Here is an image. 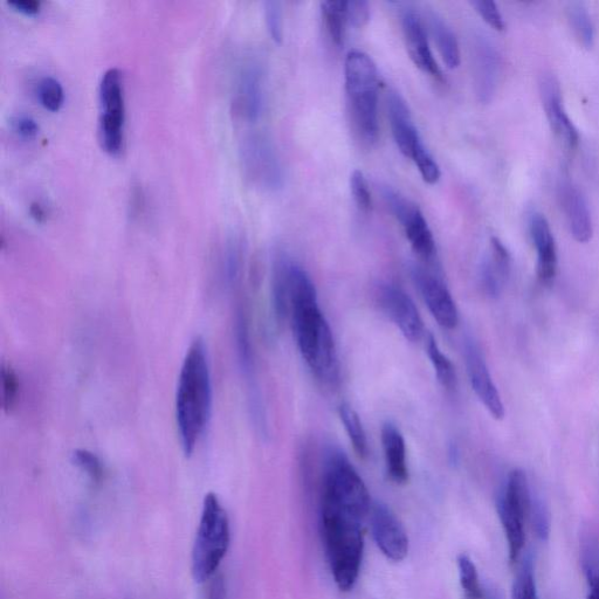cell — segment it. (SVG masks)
I'll list each match as a JSON object with an SVG mask.
<instances>
[{
    "label": "cell",
    "instance_id": "14",
    "mask_svg": "<svg viewBox=\"0 0 599 599\" xmlns=\"http://www.w3.org/2000/svg\"><path fill=\"white\" fill-rule=\"evenodd\" d=\"M540 93L550 128L564 147L575 149L580 142V134L564 108L560 84L553 74L542 75Z\"/></svg>",
    "mask_w": 599,
    "mask_h": 599
},
{
    "label": "cell",
    "instance_id": "7",
    "mask_svg": "<svg viewBox=\"0 0 599 599\" xmlns=\"http://www.w3.org/2000/svg\"><path fill=\"white\" fill-rule=\"evenodd\" d=\"M530 488L522 470L509 473L498 497L497 507L508 543L509 560L518 561L525 546V522L529 516Z\"/></svg>",
    "mask_w": 599,
    "mask_h": 599
},
{
    "label": "cell",
    "instance_id": "19",
    "mask_svg": "<svg viewBox=\"0 0 599 599\" xmlns=\"http://www.w3.org/2000/svg\"><path fill=\"white\" fill-rule=\"evenodd\" d=\"M499 55L491 41L478 37L474 45L475 85L481 102L493 98L499 77Z\"/></svg>",
    "mask_w": 599,
    "mask_h": 599
},
{
    "label": "cell",
    "instance_id": "38",
    "mask_svg": "<svg viewBox=\"0 0 599 599\" xmlns=\"http://www.w3.org/2000/svg\"><path fill=\"white\" fill-rule=\"evenodd\" d=\"M265 19L268 32L277 44L284 39V17H282L281 4L268 0L264 3Z\"/></svg>",
    "mask_w": 599,
    "mask_h": 599
},
{
    "label": "cell",
    "instance_id": "1",
    "mask_svg": "<svg viewBox=\"0 0 599 599\" xmlns=\"http://www.w3.org/2000/svg\"><path fill=\"white\" fill-rule=\"evenodd\" d=\"M287 309L300 354L319 381H339L340 364L332 330L322 314L318 293L309 275L287 259Z\"/></svg>",
    "mask_w": 599,
    "mask_h": 599
},
{
    "label": "cell",
    "instance_id": "6",
    "mask_svg": "<svg viewBox=\"0 0 599 599\" xmlns=\"http://www.w3.org/2000/svg\"><path fill=\"white\" fill-rule=\"evenodd\" d=\"M322 502L353 515L358 520L366 518L371 511L366 484L341 452H333L327 460Z\"/></svg>",
    "mask_w": 599,
    "mask_h": 599
},
{
    "label": "cell",
    "instance_id": "15",
    "mask_svg": "<svg viewBox=\"0 0 599 599\" xmlns=\"http://www.w3.org/2000/svg\"><path fill=\"white\" fill-rule=\"evenodd\" d=\"M236 106L238 113L250 122L258 121L263 114L264 75L256 61H249L240 70Z\"/></svg>",
    "mask_w": 599,
    "mask_h": 599
},
{
    "label": "cell",
    "instance_id": "11",
    "mask_svg": "<svg viewBox=\"0 0 599 599\" xmlns=\"http://www.w3.org/2000/svg\"><path fill=\"white\" fill-rule=\"evenodd\" d=\"M370 515L371 530L377 547L388 559L403 561L409 553V537L402 522L388 506L380 502L371 507Z\"/></svg>",
    "mask_w": 599,
    "mask_h": 599
},
{
    "label": "cell",
    "instance_id": "17",
    "mask_svg": "<svg viewBox=\"0 0 599 599\" xmlns=\"http://www.w3.org/2000/svg\"><path fill=\"white\" fill-rule=\"evenodd\" d=\"M529 232L537 252V277L543 285H552L557 272V251L552 229L545 215L533 212Z\"/></svg>",
    "mask_w": 599,
    "mask_h": 599
},
{
    "label": "cell",
    "instance_id": "21",
    "mask_svg": "<svg viewBox=\"0 0 599 599\" xmlns=\"http://www.w3.org/2000/svg\"><path fill=\"white\" fill-rule=\"evenodd\" d=\"M511 272V256L498 238L491 239V256L487 257L480 268L481 285L492 298H497L504 288Z\"/></svg>",
    "mask_w": 599,
    "mask_h": 599
},
{
    "label": "cell",
    "instance_id": "44",
    "mask_svg": "<svg viewBox=\"0 0 599 599\" xmlns=\"http://www.w3.org/2000/svg\"><path fill=\"white\" fill-rule=\"evenodd\" d=\"M209 590L206 599H226V591L223 577L216 575L209 581Z\"/></svg>",
    "mask_w": 599,
    "mask_h": 599
},
{
    "label": "cell",
    "instance_id": "23",
    "mask_svg": "<svg viewBox=\"0 0 599 599\" xmlns=\"http://www.w3.org/2000/svg\"><path fill=\"white\" fill-rule=\"evenodd\" d=\"M234 339H236V349L240 370H242V373L246 378L247 384H249V388L252 392V409L256 410L257 415H259V398H257V394L256 392H254V390H256V387H254L253 380L254 362L250 340V332L249 326H247L245 313L242 311V309H238L236 315V323H234Z\"/></svg>",
    "mask_w": 599,
    "mask_h": 599
},
{
    "label": "cell",
    "instance_id": "41",
    "mask_svg": "<svg viewBox=\"0 0 599 599\" xmlns=\"http://www.w3.org/2000/svg\"><path fill=\"white\" fill-rule=\"evenodd\" d=\"M347 19L350 25L362 29L370 19V6L364 0H351L347 2Z\"/></svg>",
    "mask_w": 599,
    "mask_h": 599
},
{
    "label": "cell",
    "instance_id": "10",
    "mask_svg": "<svg viewBox=\"0 0 599 599\" xmlns=\"http://www.w3.org/2000/svg\"><path fill=\"white\" fill-rule=\"evenodd\" d=\"M378 299L384 313L401 330L406 340L417 342L422 339V316L408 293L401 287L387 284L381 287Z\"/></svg>",
    "mask_w": 599,
    "mask_h": 599
},
{
    "label": "cell",
    "instance_id": "39",
    "mask_svg": "<svg viewBox=\"0 0 599 599\" xmlns=\"http://www.w3.org/2000/svg\"><path fill=\"white\" fill-rule=\"evenodd\" d=\"M350 190L358 209L363 212H369L373 202H371L367 179L364 177L361 170H355L353 174H351Z\"/></svg>",
    "mask_w": 599,
    "mask_h": 599
},
{
    "label": "cell",
    "instance_id": "45",
    "mask_svg": "<svg viewBox=\"0 0 599 599\" xmlns=\"http://www.w3.org/2000/svg\"><path fill=\"white\" fill-rule=\"evenodd\" d=\"M30 213L31 216L34 219H36L39 223L44 222V219L46 218V211L44 209V206L38 202H34L31 204Z\"/></svg>",
    "mask_w": 599,
    "mask_h": 599
},
{
    "label": "cell",
    "instance_id": "42",
    "mask_svg": "<svg viewBox=\"0 0 599 599\" xmlns=\"http://www.w3.org/2000/svg\"><path fill=\"white\" fill-rule=\"evenodd\" d=\"M10 125L15 133L23 139H33L39 132L36 120L30 115L19 114L11 117Z\"/></svg>",
    "mask_w": 599,
    "mask_h": 599
},
{
    "label": "cell",
    "instance_id": "43",
    "mask_svg": "<svg viewBox=\"0 0 599 599\" xmlns=\"http://www.w3.org/2000/svg\"><path fill=\"white\" fill-rule=\"evenodd\" d=\"M9 5L11 8L27 16L38 15L41 10L39 0H10Z\"/></svg>",
    "mask_w": 599,
    "mask_h": 599
},
{
    "label": "cell",
    "instance_id": "32",
    "mask_svg": "<svg viewBox=\"0 0 599 599\" xmlns=\"http://www.w3.org/2000/svg\"><path fill=\"white\" fill-rule=\"evenodd\" d=\"M513 599H539L537 596L534 560L527 554L521 564L513 585Z\"/></svg>",
    "mask_w": 599,
    "mask_h": 599
},
{
    "label": "cell",
    "instance_id": "28",
    "mask_svg": "<svg viewBox=\"0 0 599 599\" xmlns=\"http://www.w3.org/2000/svg\"><path fill=\"white\" fill-rule=\"evenodd\" d=\"M568 20L571 30L578 41L585 47L591 48L595 43V27L590 13L583 3H571L568 6Z\"/></svg>",
    "mask_w": 599,
    "mask_h": 599
},
{
    "label": "cell",
    "instance_id": "2",
    "mask_svg": "<svg viewBox=\"0 0 599 599\" xmlns=\"http://www.w3.org/2000/svg\"><path fill=\"white\" fill-rule=\"evenodd\" d=\"M212 412V378L208 350L202 339L192 342L179 373L176 421L187 456L195 452L208 428Z\"/></svg>",
    "mask_w": 599,
    "mask_h": 599
},
{
    "label": "cell",
    "instance_id": "40",
    "mask_svg": "<svg viewBox=\"0 0 599 599\" xmlns=\"http://www.w3.org/2000/svg\"><path fill=\"white\" fill-rule=\"evenodd\" d=\"M471 5L477 11L481 18L485 22L493 27L494 30L504 31L506 24L504 17H502L498 5L492 2V0H473Z\"/></svg>",
    "mask_w": 599,
    "mask_h": 599
},
{
    "label": "cell",
    "instance_id": "36",
    "mask_svg": "<svg viewBox=\"0 0 599 599\" xmlns=\"http://www.w3.org/2000/svg\"><path fill=\"white\" fill-rule=\"evenodd\" d=\"M411 158L417 165L419 172L428 184H436L440 179L439 165L429 153L428 149L425 148L422 140L416 144L415 149L412 151Z\"/></svg>",
    "mask_w": 599,
    "mask_h": 599
},
{
    "label": "cell",
    "instance_id": "26",
    "mask_svg": "<svg viewBox=\"0 0 599 599\" xmlns=\"http://www.w3.org/2000/svg\"><path fill=\"white\" fill-rule=\"evenodd\" d=\"M321 11L330 39L337 47H342L348 23L347 2L327 0L321 4Z\"/></svg>",
    "mask_w": 599,
    "mask_h": 599
},
{
    "label": "cell",
    "instance_id": "8",
    "mask_svg": "<svg viewBox=\"0 0 599 599\" xmlns=\"http://www.w3.org/2000/svg\"><path fill=\"white\" fill-rule=\"evenodd\" d=\"M101 146L110 155H117L123 147L125 128V95L120 70L108 68L99 85Z\"/></svg>",
    "mask_w": 599,
    "mask_h": 599
},
{
    "label": "cell",
    "instance_id": "33",
    "mask_svg": "<svg viewBox=\"0 0 599 599\" xmlns=\"http://www.w3.org/2000/svg\"><path fill=\"white\" fill-rule=\"evenodd\" d=\"M36 94L41 105L52 112H57L63 106L65 99L63 85L51 75H46L37 82Z\"/></svg>",
    "mask_w": 599,
    "mask_h": 599
},
{
    "label": "cell",
    "instance_id": "20",
    "mask_svg": "<svg viewBox=\"0 0 599 599\" xmlns=\"http://www.w3.org/2000/svg\"><path fill=\"white\" fill-rule=\"evenodd\" d=\"M388 116L392 135L399 151L411 158L416 144L421 141V136L413 123L412 116L405 100L395 91H390L387 98Z\"/></svg>",
    "mask_w": 599,
    "mask_h": 599
},
{
    "label": "cell",
    "instance_id": "27",
    "mask_svg": "<svg viewBox=\"0 0 599 599\" xmlns=\"http://www.w3.org/2000/svg\"><path fill=\"white\" fill-rule=\"evenodd\" d=\"M339 415L357 456L367 458L369 452L367 435L357 412L349 404L343 403L339 408Z\"/></svg>",
    "mask_w": 599,
    "mask_h": 599
},
{
    "label": "cell",
    "instance_id": "4",
    "mask_svg": "<svg viewBox=\"0 0 599 599\" xmlns=\"http://www.w3.org/2000/svg\"><path fill=\"white\" fill-rule=\"evenodd\" d=\"M231 541L229 515L216 494L203 502L201 521L192 549V575L198 583L212 580L218 573Z\"/></svg>",
    "mask_w": 599,
    "mask_h": 599
},
{
    "label": "cell",
    "instance_id": "5",
    "mask_svg": "<svg viewBox=\"0 0 599 599\" xmlns=\"http://www.w3.org/2000/svg\"><path fill=\"white\" fill-rule=\"evenodd\" d=\"M344 74L350 113L357 133L364 142L373 144L378 137L376 65L368 54L351 51L346 59Z\"/></svg>",
    "mask_w": 599,
    "mask_h": 599
},
{
    "label": "cell",
    "instance_id": "31",
    "mask_svg": "<svg viewBox=\"0 0 599 599\" xmlns=\"http://www.w3.org/2000/svg\"><path fill=\"white\" fill-rule=\"evenodd\" d=\"M242 244L234 237L227 240L222 257V272L226 285L233 286L242 271Z\"/></svg>",
    "mask_w": 599,
    "mask_h": 599
},
{
    "label": "cell",
    "instance_id": "12",
    "mask_svg": "<svg viewBox=\"0 0 599 599\" xmlns=\"http://www.w3.org/2000/svg\"><path fill=\"white\" fill-rule=\"evenodd\" d=\"M412 278L438 325L445 329L456 328L459 322L458 308L444 282L419 267L412 268Z\"/></svg>",
    "mask_w": 599,
    "mask_h": 599
},
{
    "label": "cell",
    "instance_id": "9",
    "mask_svg": "<svg viewBox=\"0 0 599 599\" xmlns=\"http://www.w3.org/2000/svg\"><path fill=\"white\" fill-rule=\"evenodd\" d=\"M243 169L257 188L277 191L284 185V171L273 144L265 135H247L240 146Z\"/></svg>",
    "mask_w": 599,
    "mask_h": 599
},
{
    "label": "cell",
    "instance_id": "25",
    "mask_svg": "<svg viewBox=\"0 0 599 599\" xmlns=\"http://www.w3.org/2000/svg\"><path fill=\"white\" fill-rule=\"evenodd\" d=\"M426 20L444 63L454 70L460 65V50L456 34L437 12H426Z\"/></svg>",
    "mask_w": 599,
    "mask_h": 599
},
{
    "label": "cell",
    "instance_id": "46",
    "mask_svg": "<svg viewBox=\"0 0 599 599\" xmlns=\"http://www.w3.org/2000/svg\"><path fill=\"white\" fill-rule=\"evenodd\" d=\"M488 599H500V598L497 594H495V592H491L490 596H488Z\"/></svg>",
    "mask_w": 599,
    "mask_h": 599
},
{
    "label": "cell",
    "instance_id": "13",
    "mask_svg": "<svg viewBox=\"0 0 599 599\" xmlns=\"http://www.w3.org/2000/svg\"><path fill=\"white\" fill-rule=\"evenodd\" d=\"M465 360L467 374L470 377L475 395L478 396L480 402L491 413V416L500 421V419L505 417L504 403H502L498 388L495 387L484 355L481 354L478 344L472 340L465 342Z\"/></svg>",
    "mask_w": 599,
    "mask_h": 599
},
{
    "label": "cell",
    "instance_id": "34",
    "mask_svg": "<svg viewBox=\"0 0 599 599\" xmlns=\"http://www.w3.org/2000/svg\"><path fill=\"white\" fill-rule=\"evenodd\" d=\"M458 569L461 588H463L467 599L483 598L477 567L470 556L461 554L458 557Z\"/></svg>",
    "mask_w": 599,
    "mask_h": 599
},
{
    "label": "cell",
    "instance_id": "30",
    "mask_svg": "<svg viewBox=\"0 0 599 599\" xmlns=\"http://www.w3.org/2000/svg\"><path fill=\"white\" fill-rule=\"evenodd\" d=\"M529 518L537 539L547 542L550 536V512L545 499L539 492H530Z\"/></svg>",
    "mask_w": 599,
    "mask_h": 599
},
{
    "label": "cell",
    "instance_id": "3",
    "mask_svg": "<svg viewBox=\"0 0 599 599\" xmlns=\"http://www.w3.org/2000/svg\"><path fill=\"white\" fill-rule=\"evenodd\" d=\"M362 520L322 502L323 541L337 587L350 591L355 587L363 559Z\"/></svg>",
    "mask_w": 599,
    "mask_h": 599
},
{
    "label": "cell",
    "instance_id": "24",
    "mask_svg": "<svg viewBox=\"0 0 599 599\" xmlns=\"http://www.w3.org/2000/svg\"><path fill=\"white\" fill-rule=\"evenodd\" d=\"M401 225L412 250L425 260L431 259L436 252L435 239H433L428 222L418 206L403 220Z\"/></svg>",
    "mask_w": 599,
    "mask_h": 599
},
{
    "label": "cell",
    "instance_id": "37",
    "mask_svg": "<svg viewBox=\"0 0 599 599\" xmlns=\"http://www.w3.org/2000/svg\"><path fill=\"white\" fill-rule=\"evenodd\" d=\"M19 380L16 371L11 367L2 369V405L5 411L15 409L19 399Z\"/></svg>",
    "mask_w": 599,
    "mask_h": 599
},
{
    "label": "cell",
    "instance_id": "22",
    "mask_svg": "<svg viewBox=\"0 0 599 599\" xmlns=\"http://www.w3.org/2000/svg\"><path fill=\"white\" fill-rule=\"evenodd\" d=\"M382 445L385 467L390 480L396 484H405L409 479L406 464V446L402 432L396 425L387 423L382 428Z\"/></svg>",
    "mask_w": 599,
    "mask_h": 599
},
{
    "label": "cell",
    "instance_id": "16",
    "mask_svg": "<svg viewBox=\"0 0 599 599\" xmlns=\"http://www.w3.org/2000/svg\"><path fill=\"white\" fill-rule=\"evenodd\" d=\"M402 27L406 48L410 58L418 68L429 73L433 78L443 79L442 71L437 64L431 48L421 17L412 9H405L402 13Z\"/></svg>",
    "mask_w": 599,
    "mask_h": 599
},
{
    "label": "cell",
    "instance_id": "29",
    "mask_svg": "<svg viewBox=\"0 0 599 599\" xmlns=\"http://www.w3.org/2000/svg\"><path fill=\"white\" fill-rule=\"evenodd\" d=\"M426 350H428L430 361L435 368L438 381L444 388L453 389L457 382L456 369L432 335H429L428 341H426Z\"/></svg>",
    "mask_w": 599,
    "mask_h": 599
},
{
    "label": "cell",
    "instance_id": "35",
    "mask_svg": "<svg viewBox=\"0 0 599 599\" xmlns=\"http://www.w3.org/2000/svg\"><path fill=\"white\" fill-rule=\"evenodd\" d=\"M73 464L79 468L93 485H100L105 478V467L95 453L87 450H77L73 453Z\"/></svg>",
    "mask_w": 599,
    "mask_h": 599
},
{
    "label": "cell",
    "instance_id": "18",
    "mask_svg": "<svg viewBox=\"0 0 599 599\" xmlns=\"http://www.w3.org/2000/svg\"><path fill=\"white\" fill-rule=\"evenodd\" d=\"M560 191L563 210L566 213L571 234L576 242L589 243L594 234V226H592L587 198L580 189L570 182L563 183Z\"/></svg>",
    "mask_w": 599,
    "mask_h": 599
}]
</instances>
